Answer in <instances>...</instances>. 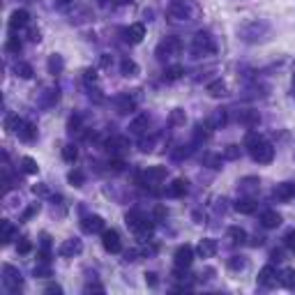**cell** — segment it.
<instances>
[{
  "mask_svg": "<svg viewBox=\"0 0 295 295\" xmlns=\"http://www.w3.org/2000/svg\"><path fill=\"white\" fill-rule=\"evenodd\" d=\"M279 284L286 286V289H295V270L293 268H286V270L279 275Z\"/></svg>",
  "mask_w": 295,
  "mask_h": 295,
  "instance_id": "26",
  "label": "cell"
},
{
  "mask_svg": "<svg viewBox=\"0 0 295 295\" xmlns=\"http://www.w3.org/2000/svg\"><path fill=\"white\" fill-rule=\"evenodd\" d=\"M194 53H198V56H205V53H214V42L212 37L207 35V32H196L194 35Z\"/></svg>",
  "mask_w": 295,
  "mask_h": 295,
  "instance_id": "7",
  "label": "cell"
},
{
  "mask_svg": "<svg viewBox=\"0 0 295 295\" xmlns=\"http://www.w3.org/2000/svg\"><path fill=\"white\" fill-rule=\"evenodd\" d=\"M115 108H118V113H122V115L132 113L134 108H136V99L129 97V95H120L118 101H115Z\"/></svg>",
  "mask_w": 295,
  "mask_h": 295,
  "instance_id": "17",
  "label": "cell"
},
{
  "mask_svg": "<svg viewBox=\"0 0 295 295\" xmlns=\"http://www.w3.org/2000/svg\"><path fill=\"white\" fill-rule=\"evenodd\" d=\"M30 249H32V242L28 238H21L19 240V245H16V251H19L21 256H25V254H30Z\"/></svg>",
  "mask_w": 295,
  "mask_h": 295,
  "instance_id": "39",
  "label": "cell"
},
{
  "mask_svg": "<svg viewBox=\"0 0 295 295\" xmlns=\"http://www.w3.org/2000/svg\"><path fill=\"white\" fill-rule=\"evenodd\" d=\"M63 159L67 164H74L76 159H79V148H76V145H65L63 148Z\"/></svg>",
  "mask_w": 295,
  "mask_h": 295,
  "instance_id": "32",
  "label": "cell"
},
{
  "mask_svg": "<svg viewBox=\"0 0 295 295\" xmlns=\"http://www.w3.org/2000/svg\"><path fill=\"white\" fill-rule=\"evenodd\" d=\"M101 247H104L108 254H120V251H122V242H120L118 231L104 228V231H101Z\"/></svg>",
  "mask_w": 295,
  "mask_h": 295,
  "instance_id": "4",
  "label": "cell"
},
{
  "mask_svg": "<svg viewBox=\"0 0 295 295\" xmlns=\"http://www.w3.org/2000/svg\"><path fill=\"white\" fill-rule=\"evenodd\" d=\"M148 125H150V118L145 113H141L138 118H134L132 122H129V132L132 134H143L145 129H148Z\"/></svg>",
  "mask_w": 295,
  "mask_h": 295,
  "instance_id": "21",
  "label": "cell"
},
{
  "mask_svg": "<svg viewBox=\"0 0 295 295\" xmlns=\"http://www.w3.org/2000/svg\"><path fill=\"white\" fill-rule=\"evenodd\" d=\"M39 207H42V205H39V203H32L30 207H25V210H23V214H21V219H23V221L32 219V217H35V214L39 212Z\"/></svg>",
  "mask_w": 295,
  "mask_h": 295,
  "instance_id": "40",
  "label": "cell"
},
{
  "mask_svg": "<svg viewBox=\"0 0 295 295\" xmlns=\"http://www.w3.org/2000/svg\"><path fill=\"white\" fill-rule=\"evenodd\" d=\"M284 247L289 251H295V228H291V231L284 235Z\"/></svg>",
  "mask_w": 295,
  "mask_h": 295,
  "instance_id": "41",
  "label": "cell"
},
{
  "mask_svg": "<svg viewBox=\"0 0 295 295\" xmlns=\"http://www.w3.org/2000/svg\"><path fill=\"white\" fill-rule=\"evenodd\" d=\"M86 293H104V286H101V284H88V286H86Z\"/></svg>",
  "mask_w": 295,
  "mask_h": 295,
  "instance_id": "46",
  "label": "cell"
},
{
  "mask_svg": "<svg viewBox=\"0 0 295 295\" xmlns=\"http://www.w3.org/2000/svg\"><path fill=\"white\" fill-rule=\"evenodd\" d=\"M28 19H30V14L25 12V9H14L12 16H9V30L16 32V30H21V28H25V25H28Z\"/></svg>",
  "mask_w": 295,
  "mask_h": 295,
  "instance_id": "14",
  "label": "cell"
},
{
  "mask_svg": "<svg viewBox=\"0 0 295 295\" xmlns=\"http://www.w3.org/2000/svg\"><path fill=\"white\" fill-rule=\"evenodd\" d=\"M275 198L282 203H289L295 198V182H282L275 187Z\"/></svg>",
  "mask_w": 295,
  "mask_h": 295,
  "instance_id": "12",
  "label": "cell"
},
{
  "mask_svg": "<svg viewBox=\"0 0 295 295\" xmlns=\"http://www.w3.org/2000/svg\"><path fill=\"white\" fill-rule=\"evenodd\" d=\"M162 180H166V166H148V169L138 176L141 187H155Z\"/></svg>",
  "mask_w": 295,
  "mask_h": 295,
  "instance_id": "3",
  "label": "cell"
},
{
  "mask_svg": "<svg viewBox=\"0 0 295 295\" xmlns=\"http://www.w3.org/2000/svg\"><path fill=\"white\" fill-rule=\"evenodd\" d=\"M185 120H187V115H185V111L182 108H176V111H171V118H169V122L173 127H178V125H185Z\"/></svg>",
  "mask_w": 295,
  "mask_h": 295,
  "instance_id": "35",
  "label": "cell"
},
{
  "mask_svg": "<svg viewBox=\"0 0 295 295\" xmlns=\"http://www.w3.org/2000/svg\"><path fill=\"white\" fill-rule=\"evenodd\" d=\"M83 74H86V76H83V79H86V81H88V83H90V81H93V83L97 81V72H95V69H86Z\"/></svg>",
  "mask_w": 295,
  "mask_h": 295,
  "instance_id": "49",
  "label": "cell"
},
{
  "mask_svg": "<svg viewBox=\"0 0 295 295\" xmlns=\"http://www.w3.org/2000/svg\"><path fill=\"white\" fill-rule=\"evenodd\" d=\"M226 265L231 268V270H242V268L247 265V261H245V256H231Z\"/></svg>",
  "mask_w": 295,
  "mask_h": 295,
  "instance_id": "36",
  "label": "cell"
},
{
  "mask_svg": "<svg viewBox=\"0 0 295 295\" xmlns=\"http://www.w3.org/2000/svg\"><path fill=\"white\" fill-rule=\"evenodd\" d=\"M155 217H157V219L166 217V207H162V205H157V207H155Z\"/></svg>",
  "mask_w": 295,
  "mask_h": 295,
  "instance_id": "53",
  "label": "cell"
},
{
  "mask_svg": "<svg viewBox=\"0 0 295 295\" xmlns=\"http://www.w3.org/2000/svg\"><path fill=\"white\" fill-rule=\"evenodd\" d=\"M14 72H16V76H21V79H32V67L28 63H16L14 65Z\"/></svg>",
  "mask_w": 295,
  "mask_h": 295,
  "instance_id": "33",
  "label": "cell"
},
{
  "mask_svg": "<svg viewBox=\"0 0 295 295\" xmlns=\"http://www.w3.org/2000/svg\"><path fill=\"white\" fill-rule=\"evenodd\" d=\"M173 261H176L178 268H185V270H187L189 265L194 263V247H192V245H180L176 249V256H173Z\"/></svg>",
  "mask_w": 295,
  "mask_h": 295,
  "instance_id": "9",
  "label": "cell"
},
{
  "mask_svg": "<svg viewBox=\"0 0 295 295\" xmlns=\"http://www.w3.org/2000/svg\"><path fill=\"white\" fill-rule=\"evenodd\" d=\"M35 277H51V265L46 263H39V265H35Z\"/></svg>",
  "mask_w": 295,
  "mask_h": 295,
  "instance_id": "42",
  "label": "cell"
},
{
  "mask_svg": "<svg viewBox=\"0 0 295 295\" xmlns=\"http://www.w3.org/2000/svg\"><path fill=\"white\" fill-rule=\"evenodd\" d=\"M256 282H258V286H265V289L275 286V284L279 282L275 265H265V268H261V272H258V279H256Z\"/></svg>",
  "mask_w": 295,
  "mask_h": 295,
  "instance_id": "11",
  "label": "cell"
},
{
  "mask_svg": "<svg viewBox=\"0 0 295 295\" xmlns=\"http://www.w3.org/2000/svg\"><path fill=\"white\" fill-rule=\"evenodd\" d=\"M180 49H182L180 37H166V39H162V42L157 44V58H159V60L171 58V56H176Z\"/></svg>",
  "mask_w": 295,
  "mask_h": 295,
  "instance_id": "6",
  "label": "cell"
},
{
  "mask_svg": "<svg viewBox=\"0 0 295 295\" xmlns=\"http://www.w3.org/2000/svg\"><path fill=\"white\" fill-rule=\"evenodd\" d=\"M125 224L132 228L136 235H150L152 228H155V224H152L141 210H129V212L125 214Z\"/></svg>",
  "mask_w": 295,
  "mask_h": 295,
  "instance_id": "2",
  "label": "cell"
},
{
  "mask_svg": "<svg viewBox=\"0 0 295 295\" xmlns=\"http://www.w3.org/2000/svg\"><path fill=\"white\" fill-rule=\"evenodd\" d=\"M79 125H81V118H79V115H72V118H69V132H76V129H79Z\"/></svg>",
  "mask_w": 295,
  "mask_h": 295,
  "instance_id": "45",
  "label": "cell"
},
{
  "mask_svg": "<svg viewBox=\"0 0 295 295\" xmlns=\"http://www.w3.org/2000/svg\"><path fill=\"white\" fill-rule=\"evenodd\" d=\"M111 63H113V58L108 56V53H104V56H101V60H99V65H101V67H111Z\"/></svg>",
  "mask_w": 295,
  "mask_h": 295,
  "instance_id": "51",
  "label": "cell"
},
{
  "mask_svg": "<svg viewBox=\"0 0 295 295\" xmlns=\"http://www.w3.org/2000/svg\"><path fill=\"white\" fill-rule=\"evenodd\" d=\"M263 245V238H254L251 240V247H261Z\"/></svg>",
  "mask_w": 295,
  "mask_h": 295,
  "instance_id": "55",
  "label": "cell"
},
{
  "mask_svg": "<svg viewBox=\"0 0 295 295\" xmlns=\"http://www.w3.org/2000/svg\"><path fill=\"white\" fill-rule=\"evenodd\" d=\"M21 169H23V173H28V176H35V173L39 171V166L32 157H23L21 159Z\"/></svg>",
  "mask_w": 295,
  "mask_h": 295,
  "instance_id": "31",
  "label": "cell"
},
{
  "mask_svg": "<svg viewBox=\"0 0 295 295\" xmlns=\"http://www.w3.org/2000/svg\"><path fill=\"white\" fill-rule=\"evenodd\" d=\"M63 69V58L60 56H51V60H49V72L51 74H58Z\"/></svg>",
  "mask_w": 295,
  "mask_h": 295,
  "instance_id": "38",
  "label": "cell"
},
{
  "mask_svg": "<svg viewBox=\"0 0 295 295\" xmlns=\"http://www.w3.org/2000/svg\"><path fill=\"white\" fill-rule=\"evenodd\" d=\"M67 180L72 187H83V182H86V176H83V171L74 169V171H69L67 173Z\"/></svg>",
  "mask_w": 295,
  "mask_h": 295,
  "instance_id": "29",
  "label": "cell"
},
{
  "mask_svg": "<svg viewBox=\"0 0 295 295\" xmlns=\"http://www.w3.org/2000/svg\"><path fill=\"white\" fill-rule=\"evenodd\" d=\"M207 95H212V97H224L226 95V83L221 81V79H217V81H210L207 83Z\"/></svg>",
  "mask_w": 295,
  "mask_h": 295,
  "instance_id": "23",
  "label": "cell"
},
{
  "mask_svg": "<svg viewBox=\"0 0 295 295\" xmlns=\"http://www.w3.org/2000/svg\"><path fill=\"white\" fill-rule=\"evenodd\" d=\"M125 35H127V42H132V44H138V42H143V37H145V25L143 23H132L129 28L125 30Z\"/></svg>",
  "mask_w": 295,
  "mask_h": 295,
  "instance_id": "16",
  "label": "cell"
},
{
  "mask_svg": "<svg viewBox=\"0 0 295 295\" xmlns=\"http://www.w3.org/2000/svg\"><path fill=\"white\" fill-rule=\"evenodd\" d=\"M242 120H245V122H249V125H256V122H258V115H256V113H247Z\"/></svg>",
  "mask_w": 295,
  "mask_h": 295,
  "instance_id": "52",
  "label": "cell"
},
{
  "mask_svg": "<svg viewBox=\"0 0 295 295\" xmlns=\"http://www.w3.org/2000/svg\"><path fill=\"white\" fill-rule=\"evenodd\" d=\"M46 293H63V286H58V284H49V286H46Z\"/></svg>",
  "mask_w": 295,
  "mask_h": 295,
  "instance_id": "50",
  "label": "cell"
},
{
  "mask_svg": "<svg viewBox=\"0 0 295 295\" xmlns=\"http://www.w3.org/2000/svg\"><path fill=\"white\" fill-rule=\"evenodd\" d=\"M217 249H219V245H217V240H212V238H203L201 242H198V247H196V251H198L201 258H212L214 254H217Z\"/></svg>",
  "mask_w": 295,
  "mask_h": 295,
  "instance_id": "15",
  "label": "cell"
},
{
  "mask_svg": "<svg viewBox=\"0 0 295 295\" xmlns=\"http://www.w3.org/2000/svg\"><path fill=\"white\" fill-rule=\"evenodd\" d=\"M261 224H263V228H277L282 224V214L275 212V210H265L261 214Z\"/></svg>",
  "mask_w": 295,
  "mask_h": 295,
  "instance_id": "19",
  "label": "cell"
},
{
  "mask_svg": "<svg viewBox=\"0 0 295 295\" xmlns=\"http://www.w3.org/2000/svg\"><path fill=\"white\" fill-rule=\"evenodd\" d=\"M81 228L86 233H101L104 231V219L99 214H88V217L81 219Z\"/></svg>",
  "mask_w": 295,
  "mask_h": 295,
  "instance_id": "13",
  "label": "cell"
},
{
  "mask_svg": "<svg viewBox=\"0 0 295 295\" xmlns=\"http://www.w3.org/2000/svg\"><path fill=\"white\" fill-rule=\"evenodd\" d=\"M228 240L233 245H242V242H247V231L240 226H231L228 228Z\"/></svg>",
  "mask_w": 295,
  "mask_h": 295,
  "instance_id": "24",
  "label": "cell"
},
{
  "mask_svg": "<svg viewBox=\"0 0 295 295\" xmlns=\"http://www.w3.org/2000/svg\"><path fill=\"white\" fill-rule=\"evenodd\" d=\"M182 74H185V67H182V65H173V67H169L164 72V79H166V81H178Z\"/></svg>",
  "mask_w": 295,
  "mask_h": 295,
  "instance_id": "30",
  "label": "cell"
},
{
  "mask_svg": "<svg viewBox=\"0 0 295 295\" xmlns=\"http://www.w3.org/2000/svg\"><path fill=\"white\" fill-rule=\"evenodd\" d=\"M115 2H125V0H115Z\"/></svg>",
  "mask_w": 295,
  "mask_h": 295,
  "instance_id": "58",
  "label": "cell"
},
{
  "mask_svg": "<svg viewBox=\"0 0 295 295\" xmlns=\"http://www.w3.org/2000/svg\"><path fill=\"white\" fill-rule=\"evenodd\" d=\"M108 166H111L115 173H120V171L125 169V162H122V159H111V164H108Z\"/></svg>",
  "mask_w": 295,
  "mask_h": 295,
  "instance_id": "47",
  "label": "cell"
},
{
  "mask_svg": "<svg viewBox=\"0 0 295 295\" xmlns=\"http://www.w3.org/2000/svg\"><path fill=\"white\" fill-rule=\"evenodd\" d=\"M7 51L19 53V51H21V39L19 37H9V39H7Z\"/></svg>",
  "mask_w": 295,
  "mask_h": 295,
  "instance_id": "43",
  "label": "cell"
},
{
  "mask_svg": "<svg viewBox=\"0 0 295 295\" xmlns=\"http://www.w3.org/2000/svg\"><path fill=\"white\" fill-rule=\"evenodd\" d=\"M145 284L148 286H157V275L155 272H145Z\"/></svg>",
  "mask_w": 295,
  "mask_h": 295,
  "instance_id": "48",
  "label": "cell"
},
{
  "mask_svg": "<svg viewBox=\"0 0 295 295\" xmlns=\"http://www.w3.org/2000/svg\"><path fill=\"white\" fill-rule=\"evenodd\" d=\"M83 251V242L79 238H69L65 240L63 245H60V249H58V254L63 258H69V256H76V254H81Z\"/></svg>",
  "mask_w": 295,
  "mask_h": 295,
  "instance_id": "10",
  "label": "cell"
},
{
  "mask_svg": "<svg viewBox=\"0 0 295 295\" xmlns=\"http://www.w3.org/2000/svg\"><path fill=\"white\" fill-rule=\"evenodd\" d=\"M166 14H169V19H173V21H187L192 12H189V7L185 0H171Z\"/></svg>",
  "mask_w": 295,
  "mask_h": 295,
  "instance_id": "8",
  "label": "cell"
},
{
  "mask_svg": "<svg viewBox=\"0 0 295 295\" xmlns=\"http://www.w3.org/2000/svg\"><path fill=\"white\" fill-rule=\"evenodd\" d=\"M21 127H23V120H21L19 115H9V118L5 120V129L9 134H19Z\"/></svg>",
  "mask_w": 295,
  "mask_h": 295,
  "instance_id": "28",
  "label": "cell"
},
{
  "mask_svg": "<svg viewBox=\"0 0 295 295\" xmlns=\"http://www.w3.org/2000/svg\"><path fill=\"white\" fill-rule=\"evenodd\" d=\"M122 148H127V138H111V141H106L108 152H120Z\"/></svg>",
  "mask_w": 295,
  "mask_h": 295,
  "instance_id": "34",
  "label": "cell"
},
{
  "mask_svg": "<svg viewBox=\"0 0 295 295\" xmlns=\"http://www.w3.org/2000/svg\"><path fill=\"white\" fill-rule=\"evenodd\" d=\"M272 258H275V261H282V251H272Z\"/></svg>",
  "mask_w": 295,
  "mask_h": 295,
  "instance_id": "56",
  "label": "cell"
},
{
  "mask_svg": "<svg viewBox=\"0 0 295 295\" xmlns=\"http://www.w3.org/2000/svg\"><path fill=\"white\" fill-rule=\"evenodd\" d=\"M32 194H46V187H32Z\"/></svg>",
  "mask_w": 295,
  "mask_h": 295,
  "instance_id": "54",
  "label": "cell"
},
{
  "mask_svg": "<svg viewBox=\"0 0 295 295\" xmlns=\"http://www.w3.org/2000/svg\"><path fill=\"white\" fill-rule=\"evenodd\" d=\"M19 136L23 138V141H28V143H30V141H35V138H37V127L32 125V122H23V127L19 129Z\"/></svg>",
  "mask_w": 295,
  "mask_h": 295,
  "instance_id": "25",
  "label": "cell"
},
{
  "mask_svg": "<svg viewBox=\"0 0 295 295\" xmlns=\"http://www.w3.org/2000/svg\"><path fill=\"white\" fill-rule=\"evenodd\" d=\"M2 282H5V286L12 291V293H19L21 286H23L19 270H16L14 265H2Z\"/></svg>",
  "mask_w": 295,
  "mask_h": 295,
  "instance_id": "5",
  "label": "cell"
},
{
  "mask_svg": "<svg viewBox=\"0 0 295 295\" xmlns=\"http://www.w3.org/2000/svg\"><path fill=\"white\" fill-rule=\"evenodd\" d=\"M0 231H2V235H0V240H2V245H9L14 240V235H16V228H14V224L12 221H2L0 224Z\"/></svg>",
  "mask_w": 295,
  "mask_h": 295,
  "instance_id": "22",
  "label": "cell"
},
{
  "mask_svg": "<svg viewBox=\"0 0 295 295\" xmlns=\"http://www.w3.org/2000/svg\"><path fill=\"white\" fill-rule=\"evenodd\" d=\"M189 189V182L185 180V178H178V180H173V185L169 187V196H173V198H182V196L187 194Z\"/></svg>",
  "mask_w": 295,
  "mask_h": 295,
  "instance_id": "20",
  "label": "cell"
},
{
  "mask_svg": "<svg viewBox=\"0 0 295 295\" xmlns=\"http://www.w3.org/2000/svg\"><path fill=\"white\" fill-rule=\"evenodd\" d=\"M233 207H235V212H240V214H254L256 212V207H258V203L254 201V198H238Z\"/></svg>",
  "mask_w": 295,
  "mask_h": 295,
  "instance_id": "18",
  "label": "cell"
},
{
  "mask_svg": "<svg viewBox=\"0 0 295 295\" xmlns=\"http://www.w3.org/2000/svg\"><path fill=\"white\" fill-rule=\"evenodd\" d=\"M245 145H247V150H249V155H251L254 162L270 164L272 159H275V148H272L263 136H258V134H247Z\"/></svg>",
  "mask_w": 295,
  "mask_h": 295,
  "instance_id": "1",
  "label": "cell"
},
{
  "mask_svg": "<svg viewBox=\"0 0 295 295\" xmlns=\"http://www.w3.org/2000/svg\"><path fill=\"white\" fill-rule=\"evenodd\" d=\"M120 72H122V76H136L138 65L134 63V60H129V58H125V60L120 63Z\"/></svg>",
  "mask_w": 295,
  "mask_h": 295,
  "instance_id": "27",
  "label": "cell"
},
{
  "mask_svg": "<svg viewBox=\"0 0 295 295\" xmlns=\"http://www.w3.org/2000/svg\"><path fill=\"white\" fill-rule=\"evenodd\" d=\"M240 155H242V150H240V145H228L226 150H224V159H240Z\"/></svg>",
  "mask_w": 295,
  "mask_h": 295,
  "instance_id": "37",
  "label": "cell"
},
{
  "mask_svg": "<svg viewBox=\"0 0 295 295\" xmlns=\"http://www.w3.org/2000/svg\"><path fill=\"white\" fill-rule=\"evenodd\" d=\"M214 122H217V125H226V111H224V108H219V111L214 113Z\"/></svg>",
  "mask_w": 295,
  "mask_h": 295,
  "instance_id": "44",
  "label": "cell"
},
{
  "mask_svg": "<svg viewBox=\"0 0 295 295\" xmlns=\"http://www.w3.org/2000/svg\"><path fill=\"white\" fill-rule=\"evenodd\" d=\"M293 88H295V76H293Z\"/></svg>",
  "mask_w": 295,
  "mask_h": 295,
  "instance_id": "57",
  "label": "cell"
},
{
  "mask_svg": "<svg viewBox=\"0 0 295 295\" xmlns=\"http://www.w3.org/2000/svg\"><path fill=\"white\" fill-rule=\"evenodd\" d=\"M101 2H106V0H101Z\"/></svg>",
  "mask_w": 295,
  "mask_h": 295,
  "instance_id": "59",
  "label": "cell"
}]
</instances>
